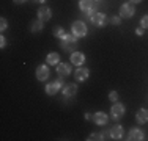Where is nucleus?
<instances>
[{
    "instance_id": "obj_1",
    "label": "nucleus",
    "mask_w": 148,
    "mask_h": 141,
    "mask_svg": "<svg viewBox=\"0 0 148 141\" xmlns=\"http://www.w3.org/2000/svg\"><path fill=\"white\" fill-rule=\"evenodd\" d=\"M77 44H79V38L74 36L73 33H66L63 38H60V47L66 52L74 50L77 47Z\"/></svg>"
},
{
    "instance_id": "obj_2",
    "label": "nucleus",
    "mask_w": 148,
    "mask_h": 141,
    "mask_svg": "<svg viewBox=\"0 0 148 141\" xmlns=\"http://www.w3.org/2000/svg\"><path fill=\"white\" fill-rule=\"evenodd\" d=\"M88 19H90V22L93 24V25H96L99 28H103V27H106L109 24V17L106 16L104 13H98L96 9L88 14Z\"/></svg>"
},
{
    "instance_id": "obj_3",
    "label": "nucleus",
    "mask_w": 148,
    "mask_h": 141,
    "mask_svg": "<svg viewBox=\"0 0 148 141\" xmlns=\"http://www.w3.org/2000/svg\"><path fill=\"white\" fill-rule=\"evenodd\" d=\"M63 86H65V83H63V77H60L58 80H55V82L46 85L44 91H46L47 96H54V94H57L60 89H63Z\"/></svg>"
},
{
    "instance_id": "obj_4",
    "label": "nucleus",
    "mask_w": 148,
    "mask_h": 141,
    "mask_svg": "<svg viewBox=\"0 0 148 141\" xmlns=\"http://www.w3.org/2000/svg\"><path fill=\"white\" fill-rule=\"evenodd\" d=\"M71 33L74 35V36H77V38H84L87 33H88L85 22H82V20H76V22H73V25H71Z\"/></svg>"
},
{
    "instance_id": "obj_5",
    "label": "nucleus",
    "mask_w": 148,
    "mask_h": 141,
    "mask_svg": "<svg viewBox=\"0 0 148 141\" xmlns=\"http://www.w3.org/2000/svg\"><path fill=\"white\" fill-rule=\"evenodd\" d=\"M125 111H126L125 105L120 104V102H114V105H112V108H110V118L114 119V121H118V119L123 118Z\"/></svg>"
},
{
    "instance_id": "obj_6",
    "label": "nucleus",
    "mask_w": 148,
    "mask_h": 141,
    "mask_svg": "<svg viewBox=\"0 0 148 141\" xmlns=\"http://www.w3.org/2000/svg\"><path fill=\"white\" fill-rule=\"evenodd\" d=\"M134 13H136V8H134L132 3H123V5L120 6V17H123V19L132 17Z\"/></svg>"
},
{
    "instance_id": "obj_7",
    "label": "nucleus",
    "mask_w": 148,
    "mask_h": 141,
    "mask_svg": "<svg viewBox=\"0 0 148 141\" xmlns=\"http://www.w3.org/2000/svg\"><path fill=\"white\" fill-rule=\"evenodd\" d=\"M79 8H80V11H82L84 14L88 16L90 13L95 11V2H93V0H80V2H79Z\"/></svg>"
},
{
    "instance_id": "obj_8",
    "label": "nucleus",
    "mask_w": 148,
    "mask_h": 141,
    "mask_svg": "<svg viewBox=\"0 0 148 141\" xmlns=\"http://www.w3.org/2000/svg\"><path fill=\"white\" fill-rule=\"evenodd\" d=\"M55 70H57V74L60 77L65 79V77H68L69 74H71V64H69V63H62L60 61L58 64L55 66Z\"/></svg>"
},
{
    "instance_id": "obj_9",
    "label": "nucleus",
    "mask_w": 148,
    "mask_h": 141,
    "mask_svg": "<svg viewBox=\"0 0 148 141\" xmlns=\"http://www.w3.org/2000/svg\"><path fill=\"white\" fill-rule=\"evenodd\" d=\"M77 89H79V86H77L76 83H68V85H65L63 86V89H62V93H63V96H65L66 99H69V97H74L77 94Z\"/></svg>"
},
{
    "instance_id": "obj_10",
    "label": "nucleus",
    "mask_w": 148,
    "mask_h": 141,
    "mask_svg": "<svg viewBox=\"0 0 148 141\" xmlns=\"http://www.w3.org/2000/svg\"><path fill=\"white\" fill-rule=\"evenodd\" d=\"M52 17V9L49 8V6H40L38 8V19L43 20V22H47V20H51Z\"/></svg>"
},
{
    "instance_id": "obj_11",
    "label": "nucleus",
    "mask_w": 148,
    "mask_h": 141,
    "mask_svg": "<svg viewBox=\"0 0 148 141\" xmlns=\"http://www.w3.org/2000/svg\"><path fill=\"white\" fill-rule=\"evenodd\" d=\"M91 121L96 125H106L109 122V116L104 111H96V113H93V119Z\"/></svg>"
},
{
    "instance_id": "obj_12",
    "label": "nucleus",
    "mask_w": 148,
    "mask_h": 141,
    "mask_svg": "<svg viewBox=\"0 0 148 141\" xmlns=\"http://www.w3.org/2000/svg\"><path fill=\"white\" fill-rule=\"evenodd\" d=\"M74 77H76L77 82H85V80L90 77V70L87 69V68L79 66V68L76 69V72H74Z\"/></svg>"
},
{
    "instance_id": "obj_13",
    "label": "nucleus",
    "mask_w": 148,
    "mask_h": 141,
    "mask_svg": "<svg viewBox=\"0 0 148 141\" xmlns=\"http://www.w3.org/2000/svg\"><path fill=\"white\" fill-rule=\"evenodd\" d=\"M49 75H51V72H49V68L46 64H41V66H38V68H36V79L40 80V82L47 80Z\"/></svg>"
},
{
    "instance_id": "obj_14",
    "label": "nucleus",
    "mask_w": 148,
    "mask_h": 141,
    "mask_svg": "<svg viewBox=\"0 0 148 141\" xmlns=\"http://www.w3.org/2000/svg\"><path fill=\"white\" fill-rule=\"evenodd\" d=\"M69 61H71L74 66H82L84 63H85V55H84L82 52H73V54L69 55Z\"/></svg>"
},
{
    "instance_id": "obj_15",
    "label": "nucleus",
    "mask_w": 148,
    "mask_h": 141,
    "mask_svg": "<svg viewBox=\"0 0 148 141\" xmlns=\"http://www.w3.org/2000/svg\"><path fill=\"white\" fill-rule=\"evenodd\" d=\"M143 138H145V135H143V132L140 129H131L126 140H129V141H142Z\"/></svg>"
},
{
    "instance_id": "obj_16",
    "label": "nucleus",
    "mask_w": 148,
    "mask_h": 141,
    "mask_svg": "<svg viewBox=\"0 0 148 141\" xmlns=\"http://www.w3.org/2000/svg\"><path fill=\"white\" fill-rule=\"evenodd\" d=\"M123 135H125V129L121 125H114L110 129V138L112 140H123Z\"/></svg>"
},
{
    "instance_id": "obj_17",
    "label": "nucleus",
    "mask_w": 148,
    "mask_h": 141,
    "mask_svg": "<svg viewBox=\"0 0 148 141\" xmlns=\"http://www.w3.org/2000/svg\"><path fill=\"white\" fill-rule=\"evenodd\" d=\"M136 121L139 122V124H145V122H148V110L147 108H140V110L136 113Z\"/></svg>"
},
{
    "instance_id": "obj_18",
    "label": "nucleus",
    "mask_w": 148,
    "mask_h": 141,
    "mask_svg": "<svg viewBox=\"0 0 148 141\" xmlns=\"http://www.w3.org/2000/svg\"><path fill=\"white\" fill-rule=\"evenodd\" d=\"M43 24H44V22H43V20H40V19L32 20V24H30V31H32V33H40V31L44 28Z\"/></svg>"
},
{
    "instance_id": "obj_19",
    "label": "nucleus",
    "mask_w": 148,
    "mask_h": 141,
    "mask_svg": "<svg viewBox=\"0 0 148 141\" xmlns=\"http://www.w3.org/2000/svg\"><path fill=\"white\" fill-rule=\"evenodd\" d=\"M46 63L51 66H57L60 63V55L55 54V52H52V54H49L47 56H46Z\"/></svg>"
},
{
    "instance_id": "obj_20",
    "label": "nucleus",
    "mask_w": 148,
    "mask_h": 141,
    "mask_svg": "<svg viewBox=\"0 0 148 141\" xmlns=\"http://www.w3.org/2000/svg\"><path fill=\"white\" fill-rule=\"evenodd\" d=\"M87 140H88V141H96V140L101 141V140H106V138H104V133H96V132H95V133H90V136Z\"/></svg>"
},
{
    "instance_id": "obj_21",
    "label": "nucleus",
    "mask_w": 148,
    "mask_h": 141,
    "mask_svg": "<svg viewBox=\"0 0 148 141\" xmlns=\"http://www.w3.org/2000/svg\"><path fill=\"white\" fill-rule=\"evenodd\" d=\"M52 33H54L55 35V36H57V38H63V36H65V30H63V28L62 27H55L54 28V30H52Z\"/></svg>"
},
{
    "instance_id": "obj_22",
    "label": "nucleus",
    "mask_w": 148,
    "mask_h": 141,
    "mask_svg": "<svg viewBox=\"0 0 148 141\" xmlns=\"http://www.w3.org/2000/svg\"><path fill=\"white\" fill-rule=\"evenodd\" d=\"M109 22H110L112 25H120V22H121V17H120V16H112L110 19H109Z\"/></svg>"
},
{
    "instance_id": "obj_23",
    "label": "nucleus",
    "mask_w": 148,
    "mask_h": 141,
    "mask_svg": "<svg viewBox=\"0 0 148 141\" xmlns=\"http://www.w3.org/2000/svg\"><path fill=\"white\" fill-rule=\"evenodd\" d=\"M109 100L110 102H118V93L117 91H110V93H109Z\"/></svg>"
},
{
    "instance_id": "obj_24",
    "label": "nucleus",
    "mask_w": 148,
    "mask_h": 141,
    "mask_svg": "<svg viewBox=\"0 0 148 141\" xmlns=\"http://www.w3.org/2000/svg\"><path fill=\"white\" fill-rule=\"evenodd\" d=\"M6 28H8V22H6V19H5V17H2V19H0V30H2V31H5Z\"/></svg>"
},
{
    "instance_id": "obj_25",
    "label": "nucleus",
    "mask_w": 148,
    "mask_h": 141,
    "mask_svg": "<svg viewBox=\"0 0 148 141\" xmlns=\"http://www.w3.org/2000/svg\"><path fill=\"white\" fill-rule=\"evenodd\" d=\"M140 27L148 28V14H147V16H143L142 19H140Z\"/></svg>"
},
{
    "instance_id": "obj_26",
    "label": "nucleus",
    "mask_w": 148,
    "mask_h": 141,
    "mask_svg": "<svg viewBox=\"0 0 148 141\" xmlns=\"http://www.w3.org/2000/svg\"><path fill=\"white\" fill-rule=\"evenodd\" d=\"M0 47H2V49L6 47V38L5 36H0Z\"/></svg>"
},
{
    "instance_id": "obj_27",
    "label": "nucleus",
    "mask_w": 148,
    "mask_h": 141,
    "mask_svg": "<svg viewBox=\"0 0 148 141\" xmlns=\"http://www.w3.org/2000/svg\"><path fill=\"white\" fill-rule=\"evenodd\" d=\"M143 31H145V28H143V27L136 28V35H137V36H142V35H143Z\"/></svg>"
},
{
    "instance_id": "obj_28",
    "label": "nucleus",
    "mask_w": 148,
    "mask_h": 141,
    "mask_svg": "<svg viewBox=\"0 0 148 141\" xmlns=\"http://www.w3.org/2000/svg\"><path fill=\"white\" fill-rule=\"evenodd\" d=\"M84 118H85V121H91V119H93V115H91V113H85Z\"/></svg>"
},
{
    "instance_id": "obj_29",
    "label": "nucleus",
    "mask_w": 148,
    "mask_h": 141,
    "mask_svg": "<svg viewBox=\"0 0 148 141\" xmlns=\"http://www.w3.org/2000/svg\"><path fill=\"white\" fill-rule=\"evenodd\" d=\"M13 2H14L16 5H22V3H25L27 0H13Z\"/></svg>"
},
{
    "instance_id": "obj_30",
    "label": "nucleus",
    "mask_w": 148,
    "mask_h": 141,
    "mask_svg": "<svg viewBox=\"0 0 148 141\" xmlns=\"http://www.w3.org/2000/svg\"><path fill=\"white\" fill-rule=\"evenodd\" d=\"M140 2H142V0H131L132 5H136V3H140Z\"/></svg>"
},
{
    "instance_id": "obj_31",
    "label": "nucleus",
    "mask_w": 148,
    "mask_h": 141,
    "mask_svg": "<svg viewBox=\"0 0 148 141\" xmlns=\"http://www.w3.org/2000/svg\"><path fill=\"white\" fill-rule=\"evenodd\" d=\"M35 3H46V0H33Z\"/></svg>"
},
{
    "instance_id": "obj_32",
    "label": "nucleus",
    "mask_w": 148,
    "mask_h": 141,
    "mask_svg": "<svg viewBox=\"0 0 148 141\" xmlns=\"http://www.w3.org/2000/svg\"><path fill=\"white\" fill-rule=\"evenodd\" d=\"M93 2H101V0H93Z\"/></svg>"
}]
</instances>
